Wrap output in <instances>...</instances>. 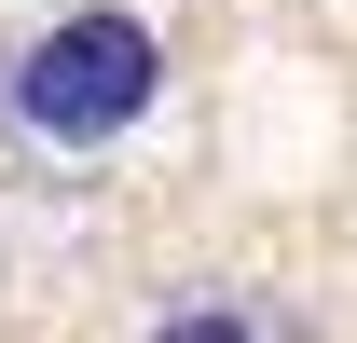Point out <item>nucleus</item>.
Here are the masks:
<instances>
[{"mask_svg":"<svg viewBox=\"0 0 357 343\" xmlns=\"http://www.w3.org/2000/svg\"><path fill=\"white\" fill-rule=\"evenodd\" d=\"M151 110H165V28L124 14V0L55 14L42 42L0 69V124L28 137V151H55V165H83V151H110V137H137Z\"/></svg>","mask_w":357,"mask_h":343,"instance_id":"nucleus-1","label":"nucleus"},{"mask_svg":"<svg viewBox=\"0 0 357 343\" xmlns=\"http://www.w3.org/2000/svg\"><path fill=\"white\" fill-rule=\"evenodd\" d=\"M137 343H275V330L248 316V302H220V289H192V302H165V316H151Z\"/></svg>","mask_w":357,"mask_h":343,"instance_id":"nucleus-2","label":"nucleus"}]
</instances>
